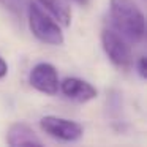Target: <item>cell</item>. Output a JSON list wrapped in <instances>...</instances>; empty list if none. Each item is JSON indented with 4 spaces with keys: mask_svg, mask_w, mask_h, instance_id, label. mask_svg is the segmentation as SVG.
Instances as JSON below:
<instances>
[{
    "mask_svg": "<svg viewBox=\"0 0 147 147\" xmlns=\"http://www.w3.org/2000/svg\"><path fill=\"white\" fill-rule=\"evenodd\" d=\"M111 19L114 26L133 41H141L146 32V19L133 0H111Z\"/></svg>",
    "mask_w": 147,
    "mask_h": 147,
    "instance_id": "cell-1",
    "label": "cell"
},
{
    "mask_svg": "<svg viewBox=\"0 0 147 147\" xmlns=\"http://www.w3.org/2000/svg\"><path fill=\"white\" fill-rule=\"evenodd\" d=\"M27 14H29V27L30 32L33 33L35 38L46 45L60 46L63 45V33L59 24L52 19L51 16L46 14L43 8H40L36 3L29 2L27 5Z\"/></svg>",
    "mask_w": 147,
    "mask_h": 147,
    "instance_id": "cell-2",
    "label": "cell"
},
{
    "mask_svg": "<svg viewBox=\"0 0 147 147\" xmlns=\"http://www.w3.org/2000/svg\"><path fill=\"white\" fill-rule=\"evenodd\" d=\"M101 45L109 60L119 68H128L133 63V54L128 43L114 30L105 29L101 32Z\"/></svg>",
    "mask_w": 147,
    "mask_h": 147,
    "instance_id": "cell-3",
    "label": "cell"
},
{
    "mask_svg": "<svg viewBox=\"0 0 147 147\" xmlns=\"http://www.w3.org/2000/svg\"><path fill=\"white\" fill-rule=\"evenodd\" d=\"M40 127L46 134L55 138V139L67 141V142L78 141L84 133L82 127L78 122L68 120V119H63V117H57V115H45V117H41Z\"/></svg>",
    "mask_w": 147,
    "mask_h": 147,
    "instance_id": "cell-4",
    "label": "cell"
},
{
    "mask_svg": "<svg viewBox=\"0 0 147 147\" xmlns=\"http://www.w3.org/2000/svg\"><path fill=\"white\" fill-rule=\"evenodd\" d=\"M29 82L33 89H36L41 93H46V95H55L59 92V86H60L57 70L54 68V65L48 63V62L36 63L32 68Z\"/></svg>",
    "mask_w": 147,
    "mask_h": 147,
    "instance_id": "cell-5",
    "label": "cell"
},
{
    "mask_svg": "<svg viewBox=\"0 0 147 147\" xmlns=\"http://www.w3.org/2000/svg\"><path fill=\"white\" fill-rule=\"evenodd\" d=\"M59 89L67 98L78 103H87L98 95L96 89L92 84L84 79H79V78H67L60 82Z\"/></svg>",
    "mask_w": 147,
    "mask_h": 147,
    "instance_id": "cell-6",
    "label": "cell"
},
{
    "mask_svg": "<svg viewBox=\"0 0 147 147\" xmlns=\"http://www.w3.org/2000/svg\"><path fill=\"white\" fill-rule=\"evenodd\" d=\"M7 142L11 147H19V146H41V141L35 134V131L29 125L22 122H16L8 128L7 133Z\"/></svg>",
    "mask_w": 147,
    "mask_h": 147,
    "instance_id": "cell-7",
    "label": "cell"
},
{
    "mask_svg": "<svg viewBox=\"0 0 147 147\" xmlns=\"http://www.w3.org/2000/svg\"><path fill=\"white\" fill-rule=\"evenodd\" d=\"M38 2L62 26L68 27L71 24V8L67 0H38Z\"/></svg>",
    "mask_w": 147,
    "mask_h": 147,
    "instance_id": "cell-8",
    "label": "cell"
},
{
    "mask_svg": "<svg viewBox=\"0 0 147 147\" xmlns=\"http://www.w3.org/2000/svg\"><path fill=\"white\" fill-rule=\"evenodd\" d=\"M0 5H3L10 13L16 16H22L26 10V0H0Z\"/></svg>",
    "mask_w": 147,
    "mask_h": 147,
    "instance_id": "cell-9",
    "label": "cell"
},
{
    "mask_svg": "<svg viewBox=\"0 0 147 147\" xmlns=\"http://www.w3.org/2000/svg\"><path fill=\"white\" fill-rule=\"evenodd\" d=\"M136 67H138V71H139V76L142 78V79H146V78H147V65H146V57H139V60H138Z\"/></svg>",
    "mask_w": 147,
    "mask_h": 147,
    "instance_id": "cell-10",
    "label": "cell"
},
{
    "mask_svg": "<svg viewBox=\"0 0 147 147\" xmlns=\"http://www.w3.org/2000/svg\"><path fill=\"white\" fill-rule=\"evenodd\" d=\"M7 73H8V65H7V62H5L3 59L0 57V79L7 76Z\"/></svg>",
    "mask_w": 147,
    "mask_h": 147,
    "instance_id": "cell-11",
    "label": "cell"
},
{
    "mask_svg": "<svg viewBox=\"0 0 147 147\" xmlns=\"http://www.w3.org/2000/svg\"><path fill=\"white\" fill-rule=\"evenodd\" d=\"M74 3L78 5H82V7H86V5H89V0H73Z\"/></svg>",
    "mask_w": 147,
    "mask_h": 147,
    "instance_id": "cell-12",
    "label": "cell"
}]
</instances>
